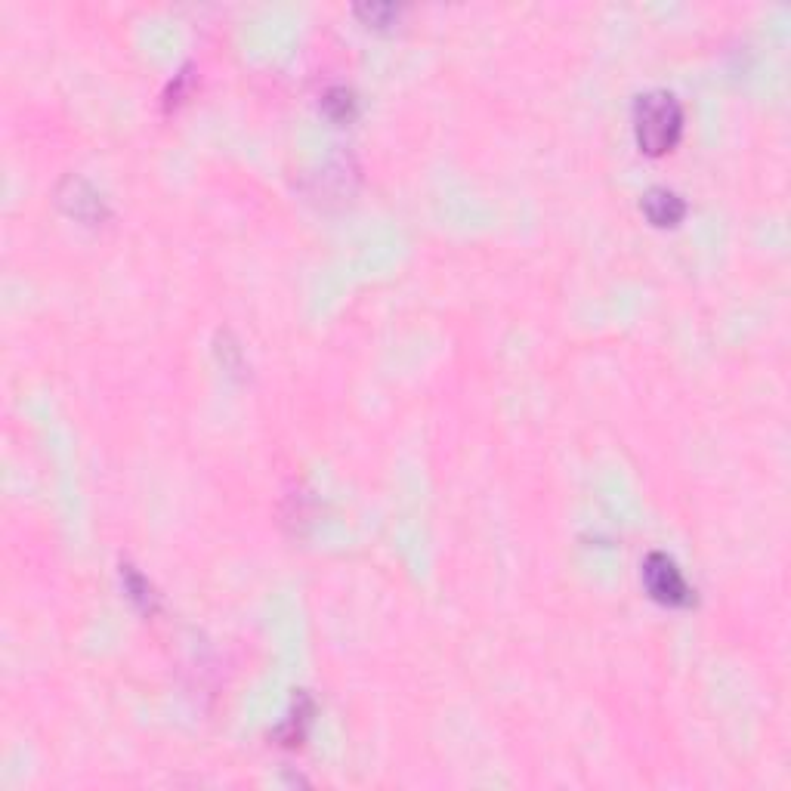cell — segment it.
I'll list each match as a JSON object with an SVG mask.
<instances>
[{
    "mask_svg": "<svg viewBox=\"0 0 791 791\" xmlns=\"http://www.w3.org/2000/svg\"><path fill=\"white\" fill-rule=\"evenodd\" d=\"M683 133V109L674 93L649 90L634 102V136L646 155H665Z\"/></svg>",
    "mask_w": 791,
    "mask_h": 791,
    "instance_id": "1",
    "label": "cell"
},
{
    "mask_svg": "<svg viewBox=\"0 0 791 791\" xmlns=\"http://www.w3.org/2000/svg\"><path fill=\"white\" fill-rule=\"evenodd\" d=\"M643 584L649 597L662 606H690L696 600L677 563L668 554H662V550H652L643 560Z\"/></svg>",
    "mask_w": 791,
    "mask_h": 791,
    "instance_id": "2",
    "label": "cell"
},
{
    "mask_svg": "<svg viewBox=\"0 0 791 791\" xmlns=\"http://www.w3.org/2000/svg\"><path fill=\"white\" fill-rule=\"evenodd\" d=\"M643 214L652 226H677L686 214V204L683 198L674 192V189H665V186H656L643 195Z\"/></svg>",
    "mask_w": 791,
    "mask_h": 791,
    "instance_id": "3",
    "label": "cell"
},
{
    "mask_svg": "<svg viewBox=\"0 0 791 791\" xmlns=\"http://www.w3.org/2000/svg\"><path fill=\"white\" fill-rule=\"evenodd\" d=\"M322 115L328 118V121H334V124H347V121H353L356 118V109H359V102H356V93L350 90V87H328L325 93H322Z\"/></svg>",
    "mask_w": 791,
    "mask_h": 791,
    "instance_id": "4",
    "label": "cell"
},
{
    "mask_svg": "<svg viewBox=\"0 0 791 791\" xmlns=\"http://www.w3.org/2000/svg\"><path fill=\"white\" fill-rule=\"evenodd\" d=\"M356 16H362L368 25H390L393 19H399V7L396 4H356Z\"/></svg>",
    "mask_w": 791,
    "mask_h": 791,
    "instance_id": "5",
    "label": "cell"
},
{
    "mask_svg": "<svg viewBox=\"0 0 791 791\" xmlns=\"http://www.w3.org/2000/svg\"><path fill=\"white\" fill-rule=\"evenodd\" d=\"M124 584H127V591H130V597L136 600V603H143L146 609H149V603H152V588L149 584L133 572V566H124Z\"/></svg>",
    "mask_w": 791,
    "mask_h": 791,
    "instance_id": "6",
    "label": "cell"
}]
</instances>
